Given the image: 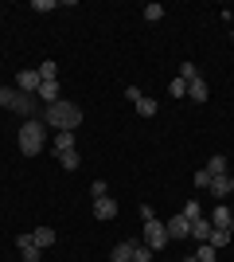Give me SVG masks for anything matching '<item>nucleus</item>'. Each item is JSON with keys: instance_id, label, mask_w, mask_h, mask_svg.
I'll use <instances>...</instances> for the list:
<instances>
[{"instance_id": "f03ea898", "label": "nucleus", "mask_w": 234, "mask_h": 262, "mask_svg": "<svg viewBox=\"0 0 234 262\" xmlns=\"http://www.w3.org/2000/svg\"><path fill=\"white\" fill-rule=\"evenodd\" d=\"M16 137H20V153H23V157H39V153H43V145H47V125H43V118L23 121Z\"/></svg>"}, {"instance_id": "ddd939ff", "label": "nucleus", "mask_w": 234, "mask_h": 262, "mask_svg": "<svg viewBox=\"0 0 234 262\" xmlns=\"http://www.w3.org/2000/svg\"><path fill=\"white\" fill-rule=\"evenodd\" d=\"M74 145H78L74 133H55V157L59 153H74Z\"/></svg>"}, {"instance_id": "1a4fd4ad", "label": "nucleus", "mask_w": 234, "mask_h": 262, "mask_svg": "<svg viewBox=\"0 0 234 262\" xmlns=\"http://www.w3.org/2000/svg\"><path fill=\"white\" fill-rule=\"evenodd\" d=\"M211 219L203 215V219H191V239H199V243H211Z\"/></svg>"}, {"instance_id": "f257e3e1", "label": "nucleus", "mask_w": 234, "mask_h": 262, "mask_svg": "<svg viewBox=\"0 0 234 262\" xmlns=\"http://www.w3.org/2000/svg\"><path fill=\"white\" fill-rule=\"evenodd\" d=\"M43 125L55 133H74L78 125H82V106H74V102L59 98L51 102V106H43Z\"/></svg>"}, {"instance_id": "c756f323", "label": "nucleus", "mask_w": 234, "mask_h": 262, "mask_svg": "<svg viewBox=\"0 0 234 262\" xmlns=\"http://www.w3.org/2000/svg\"><path fill=\"white\" fill-rule=\"evenodd\" d=\"M184 262H199V258H195V254H191V258H184Z\"/></svg>"}, {"instance_id": "4468645a", "label": "nucleus", "mask_w": 234, "mask_h": 262, "mask_svg": "<svg viewBox=\"0 0 234 262\" xmlns=\"http://www.w3.org/2000/svg\"><path fill=\"white\" fill-rule=\"evenodd\" d=\"M35 71H39V78H43V82H59V67H55V59H43Z\"/></svg>"}, {"instance_id": "20e7f679", "label": "nucleus", "mask_w": 234, "mask_h": 262, "mask_svg": "<svg viewBox=\"0 0 234 262\" xmlns=\"http://www.w3.org/2000/svg\"><path fill=\"white\" fill-rule=\"evenodd\" d=\"M39 82H43L39 71H20V75H16V90H20V94H32V98H35V90H39Z\"/></svg>"}, {"instance_id": "a211bd4d", "label": "nucleus", "mask_w": 234, "mask_h": 262, "mask_svg": "<svg viewBox=\"0 0 234 262\" xmlns=\"http://www.w3.org/2000/svg\"><path fill=\"white\" fill-rule=\"evenodd\" d=\"M133 106H137V114H141V118H156V102H152V98H145V94H141Z\"/></svg>"}, {"instance_id": "bb28decb", "label": "nucleus", "mask_w": 234, "mask_h": 262, "mask_svg": "<svg viewBox=\"0 0 234 262\" xmlns=\"http://www.w3.org/2000/svg\"><path fill=\"white\" fill-rule=\"evenodd\" d=\"M90 192H94V200L110 196V188H106V180H94V184H90Z\"/></svg>"}, {"instance_id": "0eeeda50", "label": "nucleus", "mask_w": 234, "mask_h": 262, "mask_svg": "<svg viewBox=\"0 0 234 262\" xmlns=\"http://www.w3.org/2000/svg\"><path fill=\"white\" fill-rule=\"evenodd\" d=\"M94 219H117V200H110V196L94 200Z\"/></svg>"}, {"instance_id": "7c9ffc66", "label": "nucleus", "mask_w": 234, "mask_h": 262, "mask_svg": "<svg viewBox=\"0 0 234 262\" xmlns=\"http://www.w3.org/2000/svg\"><path fill=\"white\" fill-rule=\"evenodd\" d=\"M226 231H230V235H234V219H230V227H226Z\"/></svg>"}, {"instance_id": "6ab92c4d", "label": "nucleus", "mask_w": 234, "mask_h": 262, "mask_svg": "<svg viewBox=\"0 0 234 262\" xmlns=\"http://www.w3.org/2000/svg\"><path fill=\"white\" fill-rule=\"evenodd\" d=\"M78 164H82V157H78V149H74V153H59V168H67V172H74Z\"/></svg>"}, {"instance_id": "393cba45", "label": "nucleus", "mask_w": 234, "mask_h": 262, "mask_svg": "<svg viewBox=\"0 0 234 262\" xmlns=\"http://www.w3.org/2000/svg\"><path fill=\"white\" fill-rule=\"evenodd\" d=\"M172 98H188V82H184V78H172Z\"/></svg>"}, {"instance_id": "f8f14e48", "label": "nucleus", "mask_w": 234, "mask_h": 262, "mask_svg": "<svg viewBox=\"0 0 234 262\" xmlns=\"http://www.w3.org/2000/svg\"><path fill=\"white\" fill-rule=\"evenodd\" d=\"M32 243L39 247V251H47V247L55 243V231H51V227H35V231H32Z\"/></svg>"}, {"instance_id": "cd10ccee", "label": "nucleus", "mask_w": 234, "mask_h": 262, "mask_svg": "<svg viewBox=\"0 0 234 262\" xmlns=\"http://www.w3.org/2000/svg\"><path fill=\"white\" fill-rule=\"evenodd\" d=\"M195 188H211V172H207V168L195 172Z\"/></svg>"}, {"instance_id": "6e6552de", "label": "nucleus", "mask_w": 234, "mask_h": 262, "mask_svg": "<svg viewBox=\"0 0 234 262\" xmlns=\"http://www.w3.org/2000/svg\"><path fill=\"white\" fill-rule=\"evenodd\" d=\"M35 102H39V106H51V102H59V82H39V90H35Z\"/></svg>"}, {"instance_id": "a878e982", "label": "nucleus", "mask_w": 234, "mask_h": 262, "mask_svg": "<svg viewBox=\"0 0 234 262\" xmlns=\"http://www.w3.org/2000/svg\"><path fill=\"white\" fill-rule=\"evenodd\" d=\"M195 258H199V262H215V247H211V243H203L199 251H195Z\"/></svg>"}, {"instance_id": "473e14b6", "label": "nucleus", "mask_w": 234, "mask_h": 262, "mask_svg": "<svg viewBox=\"0 0 234 262\" xmlns=\"http://www.w3.org/2000/svg\"><path fill=\"white\" fill-rule=\"evenodd\" d=\"M230 215H234V204H230Z\"/></svg>"}, {"instance_id": "aec40b11", "label": "nucleus", "mask_w": 234, "mask_h": 262, "mask_svg": "<svg viewBox=\"0 0 234 262\" xmlns=\"http://www.w3.org/2000/svg\"><path fill=\"white\" fill-rule=\"evenodd\" d=\"M179 78H184V82H191V78H203V75H199V67L188 59V63H179Z\"/></svg>"}, {"instance_id": "2eb2a0df", "label": "nucleus", "mask_w": 234, "mask_h": 262, "mask_svg": "<svg viewBox=\"0 0 234 262\" xmlns=\"http://www.w3.org/2000/svg\"><path fill=\"white\" fill-rule=\"evenodd\" d=\"M188 98L191 102H207V82H203V78H191L188 82Z\"/></svg>"}, {"instance_id": "5701e85b", "label": "nucleus", "mask_w": 234, "mask_h": 262, "mask_svg": "<svg viewBox=\"0 0 234 262\" xmlns=\"http://www.w3.org/2000/svg\"><path fill=\"white\" fill-rule=\"evenodd\" d=\"M230 239H234L230 231H219V227L211 231V247H215V251H219V247H226V243H230Z\"/></svg>"}, {"instance_id": "423d86ee", "label": "nucleus", "mask_w": 234, "mask_h": 262, "mask_svg": "<svg viewBox=\"0 0 234 262\" xmlns=\"http://www.w3.org/2000/svg\"><path fill=\"white\" fill-rule=\"evenodd\" d=\"M16 247H20L23 262H39V258H43V251H39V247H35V243H32V231H23L20 239H16Z\"/></svg>"}, {"instance_id": "412c9836", "label": "nucleus", "mask_w": 234, "mask_h": 262, "mask_svg": "<svg viewBox=\"0 0 234 262\" xmlns=\"http://www.w3.org/2000/svg\"><path fill=\"white\" fill-rule=\"evenodd\" d=\"M179 215H184V219H203V208H199V200H188Z\"/></svg>"}, {"instance_id": "39448f33", "label": "nucleus", "mask_w": 234, "mask_h": 262, "mask_svg": "<svg viewBox=\"0 0 234 262\" xmlns=\"http://www.w3.org/2000/svg\"><path fill=\"white\" fill-rule=\"evenodd\" d=\"M164 227H168V239H191V219L184 215H172Z\"/></svg>"}, {"instance_id": "f3484780", "label": "nucleus", "mask_w": 234, "mask_h": 262, "mask_svg": "<svg viewBox=\"0 0 234 262\" xmlns=\"http://www.w3.org/2000/svg\"><path fill=\"white\" fill-rule=\"evenodd\" d=\"M207 172H211V176H230V168H226V157H223V153H215L211 164H207Z\"/></svg>"}, {"instance_id": "7ed1b4c3", "label": "nucleus", "mask_w": 234, "mask_h": 262, "mask_svg": "<svg viewBox=\"0 0 234 262\" xmlns=\"http://www.w3.org/2000/svg\"><path fill=\"white\" fill-rule=\"evenodd\" d=\"M145 243L152 247V251H164V247H168V227H164L156 215L145 219Z\"/></svg>"}, {"instance_id": "9b49d317", "label": "nucleus", "mask_w": 234, "mask_h": 262, "mask_svg": "<svg viewBox=\"0 0 234 262\" xmlns=\"http://www.w3.org/2000/svg\"><path fill=\"white\" fill-rule=\"evenodd\" d=\"M230 208H226V204H219V208H211V227H219V231H226L230 227Z\"/></svg>"}, {"instance_id": "2f4dec72", "label": "nucleus", "mask_w": 234, "mask_h": 262, "mask_svg": "<svg viewBox=\"0 0 234 262\" xmlns=\"http://www.w3.org/2000/svg\"><path fill=\"white\" fill-rule=\"evenodd\" d=\"M230 188H234V176H230Z\"/></svg>"}, {"instance_id": "b1692460", "label": "nucleus", "mask_w": 234, "mask_h": 262, "mask_svg": "<svg viewBox=\"0 0 234 262\" xmlns=\"http://www.w3.org/2000/svg\"><path fill=\"white\" fill-rule=\"evenodd\" d=\"M145 20H148V24L164 20V4H145Z\"/></svg>"}, {"instance_id": "4be33fe9", "label": "nucleus", "mask_w": 234, "mask_h": 262, "mask_svg": "<svg viewBox=\"0 0 234 262\" xmlns=\"http://www.w3.org/2000/svg\"><path fill=\"white\" fill-rule=\"evenodd\" d=\"M133 262H152V247H145V243H133Z\"/></svg>"}, {"instance_id": "dca6fc26", "label": "nucleus", "mask_w": 234, "mask_h": 262, "mask_svg": "<svg viewBox=\"0 0 234 262\" xmlns=\"http://www.w3.org/2000/svg\"><path fill=\"white\" fill-rule=\"evenodd\" d=\"M110 262H133V243H117L110 254Z\"/></svg>"}, {"instance_id": "c85d7f7f", "label": "nucleus", "mask_w": 234, "mask_h": 262, "mask_svg": "<svg viewBox=\"0 0 234 262\" xmlns=\"http://www.w3.org/2000/svg\"><path fill=\"white\" fill-rule=\"evenodd\" d=\"M35 12H55V0H32Z\"/></svg>"}, {"instance_id": "9d476101", "label": "nucleus", "mask_w": 234, "mask_h": 262, "mask_svg": "<svg viewBox=\"0 0 234 262\" xmlns=\"http://www.w3.org/2000/svg\"><path fill=\"white\" fill-rule=\"evenodd\" d=\"M211 196H215V200H226V196H234L230 176H211Z\"/></svg>"}]
</instances>
